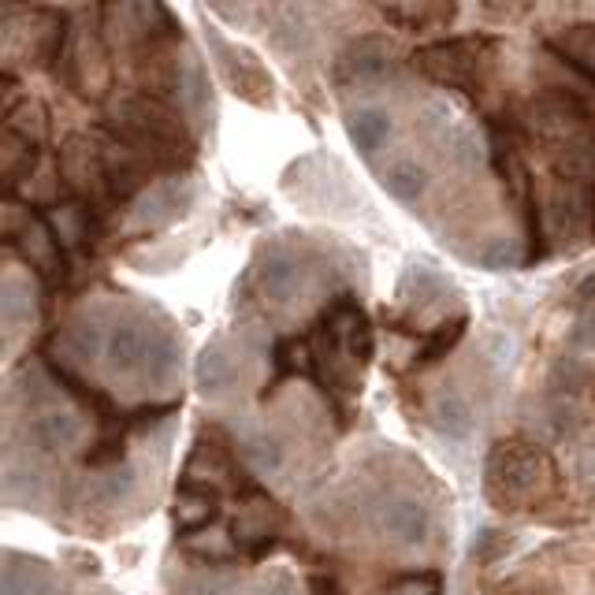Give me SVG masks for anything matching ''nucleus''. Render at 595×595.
Masks as SVG:
<instances>
[{
    "mask_svg": "<svg viewBox=\"0 0 595 595\" xmlns=\"http://www.w3.org/2000/svg\"><path fill=\"white\" fill-rule=\"evenodd\" d=\"M116 139H123L127 145L142 153L150 164H182L190 160L194 145L190 134L182 127V119L176 116V108H168L160 97L139 94V97H123L112 112Z\"/></svg>",
    "mask_w": 595,
    "mask_h": 595,
    "instance_id": "1",
    "label": "nucleus"
},
{
    "mask_svg": "<svg viewBox=\"0 0 595 595\" xmlns=\"http://www.w3.org/2000/svg\"><path fill=\"white\" fill-rule=\"evenodd\" d=\"M491 60V38H451L414 52V68L439 86L476 94L484 86V68Z\"/></svg>",
    "mask_w": 595,
    "mask_h": 595,
    "instance_id": "2",
    "label": "nucleus"
},
{
    "mask_svg": "<svg viewBox=\"0 0 595 595\" xmlns=\"http://www.w3.org/2000/svg\"><path fill=\"white\" fill-rule=\"evenodd\" d=\"M547 457L528 439H502L488 454V491L491 499L521 502L533 499L547 480Z\"/></svg>",
    "mask_w": 595,
    "mask_h": 595,
    "instance_id": "3",
    "label": "nucleus"
},
{
    "mask_svg": "<svg viewBox=\"0 0 595 595\" xmlns=\"http://www.w3.org/2000/svg\"><path fill=\"white\" fill-rule=\"evenodd\" d=\"M60 176L90 209H100L112 201V190H108V176H105V157H100V142L86 139V134L63 139Z\"/></svg>",
    "mask_w": 595,
    "mask_h": 595,
    "instance_id": "4",
    "label": "nucleus"
},
{
    "mask_svg": "<svg viewBox=\"0 0 595 595\" xmlns=\"http://www.w3.org/2000/svg\"><path fill=\"white\" fill-rule=\"evenodd\" d=\"M276 533H279V507L264 491H246L231 525L235 544H242L250 558H264L276 547Z\"/></svg>",
    "mask_w": 595,
    "mask_h": 595,
    "instance_id": "5",
    "label": "nucleus"
},
{
    "mask_svg": "<svg viewBox=\"0 0 595 595\" xmlns=\"http://www.w3.org/2000/svg\"><path fill=\"white\" fill-rule=\"evenodd\" d=\"M551 224L558 238L592 235L595 242V187L588 182H566L555 179L551 190Z\"/></svg>",
    "mask_w": 595,
    "mask_h": 595,
    "instance_id": "6",
    "label": "nucleus"
},
{
    "mask_svg": "<svg viewBox=\"0 0 595 595\" xmlns=\"http://www.w3.org/2000/svg\"><path fill=\"white\" fill-rule=\"evenodd\" d=\"M380 533H388V539H395L402 547H420L432 536V514L428 507L414 496H391L377 514Z\"/></svg>",
    "mask_w": 595,
    "mask_h": 595,
    "instance_id": "7",
    "label": "nucleus"
},
{
    "mask_svg": "<svg viewBox=\"0 0 595 595\" xmlns=\"http://www.w3.org/2000/svg\"><path fill=\"white\" fill-rule=\"evenodd\" d=\"M100 157H105V176L112 201H123L131 194H139V187L145 182V160L134 145H127L123 139H105L100 142Z\"/></svg>",
    "mask_w": 595,
    "mask_h": 595,
    "instance_id": "8",
    "label": "nucleus"
},
{
    "mask_svg": "<svg viewBox=\"0 0 595 595\" xmlns=\"http://www.w3.org/2000/svg\"><path fill=\"white\" fill-rule=\"evenodd\" d=\"M391 68H395V45L380 38V34L357 38L350 49L343 52V60H338V71L354 82H380L391 75Z\"/></svg>",
    "mask_w": 595,
    "mask_h": 595,
    "instance_id": "9",
    "label": "nucleus"
},
{
    "mask_svg": "<svg viewBox=\"0 0 595 595\" xmlns=\"http://www.w3.org/2000/svg\"><path fill=\"white\" fill-rule=\"evenodd\" d=\"M528 123L536 127V131L544 134H562V142L576 139V131L584 127V108L576 105L570 94H544L533 100V108H528Z\"/></svg>",
    "mask_w": 595,
    "mask_h": 595,
    "instance_id": "10",
    "label": "nucleus"
},
{
    "mask_svg": "<svg viewBox=\"0 0 595 595\" xmlns=\"http://www.w3.org/2000/svg\"><path fill=\"white\" fill-rule=\"evenodd\" d=\"M150 343H153V328H145L134 317L119 320L112 335H108V365L116 372H142L145 357H150Z\"/></svg>",
    "mask_w": 595,
    "mask_h": 595,
    "instance_id": "11",
    "label": "nucleus"
},
{
    "mask_svg": "<svg viewBox=\"0 0 595 595\" xmlns=\"http://www.w3.org/2000/svg\"><path fill=\"white\" fill-rule=\"evenodd\" d=\"M179 209V182L176 179H160L153 182V187H145L139 201H134L131 209V219H127V227L131 231H157V227L168 224L171 216H176Z\"/></svg>",
    "mask_w": 595,
    "mask_h": 595,
    "instance_id": "12",
    "label": "nucleus"
},
{
    "mask_svg": "<svg viewBox=\"0 0 595 595\" xmlns=\"http://www.w3.org/2000/svg\"><path fill=\"white\" fill-rule=\"evenodd\" d=\"M219 517V499L205 484H182L171 502V521L179 533H205L209 525Z\"/></svg>",
    "mask_w": 595,
    "mask_h": 595,
    "instance_id": "13",
    "label": "nucleus"
},
{
    "mask_svg": "<svg viewBox=\"0 0 595 595\" xmlns=\"http://www.w3.org/2000/svg\"><path fill=\"white\" fill-rule=\"evenodd\" d=\"M4 595H60L57 576L41 558L8 551L4 558Z\"/></svg>",
    "mask_w": 595,
    "mask_h": 595,
    "instance_id": "14",
    "label": "nucleus"
},
{
    "mask_svg": "<svg viewBox=\"0 0 595 595\" xmlns=\"http://www.w3.org/2000/svg\"><path fill=\"white\" fill-rule=\"evenodd\" d=\"M547 49H551L566 68L576 71L584 82H592L595 86V23L570 26L562 38L547 41Z\"/></svg>",
    "mask_w": 595,
    "mask_h": 595,
    "instance_id": "15",
    "label": "nucleus"
},
{
    "mask_svg": "<svg viewBox=\"0 0 595 595\" xmlns=\"http://www.w3.org/2000/svg\"><path fill=\"white\" fill-rule=\"evenodd\" d=\"M34 439H38L41 451L68 454L82 439V420L79 414H71V409H45V414L34 420Z\"/></svg>",
    "mask_w": 595,
    "mask_h": 595,
    "instance_id": "16",
    "label": "nucleus"
},
{
    "mask_svg": "<svg viewBox=\"0 0 595 595\" xmlns=\"http://www.w3.org/2000/svg\"><path fill=\"white\" fill-rule=\"evenodd\" d=\"M134 491V469L131 465H112V469H100L97 476H90V484L82 488V499L90 502V507H119L127 496Z\"/></svg>",
    "mask_w": 595,
    "mask_h": 595,
    "instance_id": "17",
    "label": "nucleus"
},
{
    "mask_svg": "<svg viewBox=\"0 0 595 595\" xmlns=\"http://www.w3.org/2000/svg\"><path fill=\"white\" fill-rule=\"evenodd\" d=\"M45 224H49V231L57 235L60 246H68V250H79V246L90 242V205H82V201H63V205H52L49 216H45Z\"/></svg>",
    "mask_w": 595,
    "mask_h": 595,
    "instance_id": "18",
    "label": "nucleus"
},
{
    "mask_svg": "<svg viewBox=\"0 0 595 595\" xmlns=\"http://www.w3.org/2000/svg\"><path fill=\"white\" fill-rule=\"evenodd\" d=\"M555 176L566 182H588V187H595V139L576 134V139L562 142V150L555 157Z\"/></svg>",
    "mask_w": 595,
    "mask_h": 595,
    "instance_id": "19",
    "label": "nucleus"
},
{
    "mask_svg": "<svg viewBox=\"0 0 595 595\" xmlns=\"http://www.w3.org/2000/svg\"><path fill=\"white\" fill-rule=\"evenodd\" d=\"M346 134L365 157H372L377 150H383V142L391 139V116L383 108H357L346 119Z\"/></svg>",
    "mask_w": 595,
    "mask_h": 595,
    "instance_id": "20",
    "label": "nucleus"
},
{
    "mask_svg": "<svg viewBox=\"0 0 595 595\" xmlns=\"http://www.w3.org/2000/svg\"><path fill=\"white\" fill-rule=\"evenodd\" d=\"M258 283L264 298L276 301V306H287V301L298 295V264L290 261L287 253H272V258H264L261 264Z\"/></svg>",
    "mask_w": 595,
    "mask_h": 595,
    "instance_id": "21",
    "label": "nucleus"
},
{
    "mask_svg": "<svg viewBox=\"0 0 595 595\" xmlns=\"http://www.w3.org/2000/svg\"><path fill=\"white\" fill-rule=\"evenodd\" d=\"M383 187H388V194L395 201H406V205H414V201L428 190V171L420 168L417 160L402 157V160H391L388 168H383Z\"/></svg>",
    "mask_w": 595,
    "mask_h": 595,
    "instance_id": "22",
    "label": "nucleus"
},
{
    "mask_svg": "<svg viewBox=\"0 0 595 595\" xmlns=\"http://www.w3.org/2000/svg\"><path fill=\"white\" fill-rule=\"evenodd\" d=\"M194 380H198V388L205 391V395H219V391H227V388L235 383V365H231V357L219 350V346H205V350L198 354Z\"/></svg>",
    "mask_w": 595,
    "mask_h": 595,
    "instance_id": "23",
    "label": "nucleus"
},
{
    "mask_svg": "<svg viewBox=\"0 0 595 595\" xmlns=\"http://www.w3.org/2000/svg\"><path fill=\"white\" fill-rule=\"evenodd\" d=\"M383 20L406 26V31H428V26H443L454 20V4H388Z\"/></svg>",
    "mask_w": 595,
    "mask_h": 595,
    "instance_id": "24",
    "label": "nucleus"
},
{
    "mask_svg": "<svg viewBox=\"0 0 595 595\" xmlns=\"http://www.w3.org/2000/svg\"><path fill=\"white\" fill-rule=\"evenodd\" d=\"M176 372H179V343L168 332H153L142 377L150 383H168V380H176Z\"/></svg>",
    "mask_w": 595,
    "mask_h": 595,
    "instance_id": "25",
    "label": "nucleus"
},
{
    "mask_svg": "<svg viewBox=\"0 0 595 595\" xmlns=\"http://www.w3.org/2000/svg\"><path fill=\"white\" fill-rule=\"evenodd\" d=\"M432 420H436L439 436L454 439V443L469 439V432H473V409H469V402L457 398V395L439 398V402H436V409H432Z\"/></svg>",
    "mask_w": 595,
    "mask_h": 595,
    "instance_id": "26",
    "label": "nucleus"
},
{
    "mask_svg": "<svg viewBox=\"0 0 595 595\" xmlns=\"http://www.w3.org/2000/svg\"><path fill=\"white\" fill-rule=\"evenodd\" d=\"M242 454H246V462H250L258 473H276V469H283V457H287V451H283V443H279V439L272 436V432H253V436H246Z\"/></svg>",
    "mask_w": 595,
    "mask_h": 595,
    "instance_id": "27",
    "label": "nucleus"
},
{
    "mask_svg": "<svg viewBox=\"0 0 595 595\" xmlns=\"http://www.w3.org/2000/svg\"><path fill=\"white\" fill-rule=\"evenodd\" d=\"M63 346H68V354L75 357V361H97L100 350H108L105 335H100V328L94 320H79V324H71L68 332H63Z\"/></svg>",
    "mask_w": 595,
    "mask_h": 595,
    "instance_id": "28",
    "label": "nucleus"
},
{
    "mask_svg": "<svg viewBox=\"0 0 595 595\" xmlns=\"http://www.w3.org/2000/svg\"><path fill=\"white\" fill-rule=\"evenodd\" d=\"M465 328H469V320L465 317H454V320H443V324L436 328L432 335L425 338V346H420V357L417 361L420 365H432V361H439V357H447L457 346V338L465 335Z\"/></svg>",
    "mask_w": 595,
    "mask_h": 595,
    "instance_id": "29",
    "label": "nucleus"
},
{
    "mask_svg": "<svg viewBox=\"0 0 595 595\" xmlns=\"http://www.w3.org/2000/svg\"><path fill=\"white\" fill-rule=\"evenodd\" d=\"M34 168V145L15 131H4V182L8 190Z\"/></svg>",
    "mask_w": 595,
    "mask_h": 595,
    "instance_id": "30",
    "label": "nucleus"
},
{
    "mask_svg": "<svg viewBox=\"0 0 595 595\" xmlns=\"http://www.w3.org/2000/svg\"><path fill=\"white\" fill-rule=\"evenodd\" d=\"M235 536L227 533H205V536H194L187 539V555L201 558L205 566H216V562H231L235 558Z\"/></svg>",
    "mask_w": 595,
    "mask_h": 595,
    "instance_id": "31",
    "label": "nucleus"
},
{
    "mask_svg": "<svg viewBox=\"0 0 595 595\" xmlns=\"http://www.w3.org/2000/svg\"><path fill=\"white\" fill-rule=\"evenodd\" d=\"M4 324L12 328V324H20V320H31L34 317V290L26 287L23 279H15V276H8L4 279Z\"/></svg>",
    "mask_w": 595,
    "mask_h": 595,
    "instance_id": "32",
    "label": "nucleus"
},
{
    "mask_svg": "<svg viewBox=\"0 0 595 595\" xmlns=\"http://www.w3.org/2000/svg\"><path fill=\"white\" fill-rule=\"evenodd\" d=\"M476 261H480L488 272H510L521 264V250H517L514 238H491V242L476 253Z\"/></svg>",
    "mask_w": 595,
    "mask_h": 595,
    "instance_id": "33",
    "label": "nucleus"
},
{
    "mask_svg": "<svg viewBox=\"0 0 595 595\" xmlns=\"http://www.w3.org/2000/svg\"><path fill=\"white\" fill-rule=\"evenodd\" d=\"M388 595H443V576L436 570H420V573H406L398 576L388 588Z\"/></svg>",
    "mask_w": 595,
    "mask_h": 595,
    "instance_id": "34",
    "label": "nucleus"
},
{
    "mask_svg": "<svg viewBox=\"0 0 595 595\" xmlns=\"http://www.w3.org/2000/svg\"><path fill=\"white\" fill-rule=\"evenodd\" d=\"M573 465H576V476L595 488V439H592V443H584V447H576Z\"/></svg>",
    "mask_w": 595,
    "mask_h": 595,
    "instance_id": "35",
    "label": "nucleus"
},
{
    "mask_svg": "<svg viewBox=\"0 0 595 595\" xmlns=\"http://www.w3.org/2000/svg\"><path fill=\"white\" fill-rule=\"evenodd\" d=\"M168 414H176V406H142V409H134L131 414V428H153L157 420H164Z\"/></svg>",
    "mask_w": 595,
    "mask_h": 595,
    "instance_id": "36",
    "label": "nucleus"
},
{
    "mask_svg": "<svg viewBox=\"0 0 595 595\" xmlns=\"http://www.w3.org/2000/svg\"><path fill=\"white\" fill-rule=\"evenodd\" d=\"M187 595H231V588L216 576H198V581L187 584Z\"/></svg>",
    "mask_w": 595,
    "mask_h": 595,
    "instance_id": "37",
    "label": "nucleus"
},
{
    "mask_svg": "<svg viewBox=\"0 0 595 595\" xmlns=\"http://www.w3.org/2000/svg\"><path fill=\"white\" fill-rule=\"evenodd\" d=\"M261 595H295V588H290V581H276V584H269Z\"/></svg>",
    "mask_w": 595,
    "mask_h": 595,
    "instance_id": "38",
    "label": "nucleus"
}]
</instances>
